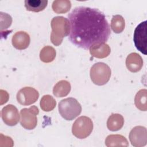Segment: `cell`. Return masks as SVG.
Masks as SVG:
<instances>
[{
  "label": "cell",
  "instance_id": "2e32d148",
  "mask_svg": "<svg viewBox=\"0 0 147 147\" xmlns=\"http://www.w3.org/2000/svg\"><path fill=\"white\" fill-rule=\"evenodd\" d=\"M71 84L69 82L62 80L58 82L53 88V94L56 97H64L67 96L71 91Z\"/></svg>",
  "mask_w": 147,
  "mask_h": 147
},
{
  "label": "cell",
  "instance_id": "7402d4cb",
  "mask_svg": "<svg viewBox=\"0 0 147 147\" xmlns=\"http://www.w3.org/2000/svg\"><path fill=\"white\" fill-rule=\"evenodd\" d=\"M125 22L123 17L121 15L113 16L111 20V28L115 33H121L125 28Z\"/></svg>",
  "mask_w": 147,
  "mask_h": 147
},
{
  "label": "cell",
  "instance_id": "7c38bea8",
  "mask_svg": "<svg viewBox=\"0 0 147 147\" xmlns=\"http://www.w3.org/2000/svg\"><path fill=\"white\" fill-rule=\"evenodd\" d=\"M127 68L131 72H137L141 70L143 65V60L141 56L136 53H131L126 59Z\"/></svg>",
  "mask_w": 147,
  "mask_h": 147
},
{
  "label": "cell",
  "instance_id": "9c48e42d",
  "mask_svg": "<svg viewBox=\"0 0 147 147\" xmlns=\"http://www.w3.org/2000/svg\"><path fill=\"white\" fill-rule=\"evenodd\" d=\"M129 140L135 147H142L147 143V131L146 127L137 126L133 127L129 133Z\"/></svg>",
  "mask_w": 147,
  "mask_h": 147
},
{
  "label": "cell",
  "instance_id": "ba28073f",
  "mask_svg": "<svg viewBox=\"0 0 147 147\" xmlns=\"http://www.w3.org/2000/svg\"><path fill=\"white\" fill-rule=\"evenodd\" d=\"M16 97L20 104L27 106L32 105L37 101L39 97V93L33 87H25L18 91Z\"/></svg>",
  "mask_w": 147,
  "mask_h": 147
},
{
  "label": "cell",
  "instance_id": "d6986e66",
  "mask_svg": "<svg viewBox=\"0 0 147 147\" xmlns=\"http://www.w3.org/2000/svg\"><path fill=\"white\" fill-rule=\"evenodd\" d=\"M52 7L56 13H65L70 10L71 3L68 0H56L53 2Z\"/></svg>",
  "mask_w": 147,
  "mask_h": 147
},
{
  "label": "cell",
  "instance_id": "e0dca14e",
  "mask_svg": "<svg viewBox=\"0 0 147 147\" xmlns=\"http://www.w3.org/2000/svg\"><path fill=\"white\" fill-rule=\"evenodd\" d=\"M25 7L30 11L39 12L42 11L47 6V0H25Z\"/></svg>",
  "mask_w": 147,
  "mask_h": 147
},
{
  "label": "cell",
  "instance_id": "4fadbf2b",
  "mask_svg": "<svg viewBox=\"0 0 147 147\" xmlns=\"http://www.w3.org/2000/svg\"><path fill=\"white\" fill-rule=\"evenodd\" d=\"M110 48L105 42L95 45L90 48V54L95 57L102 59L107 57L110 53Z\"/></svg>",
  "mask_w": 147,
  "mask_h": 147
},
{
  "label": "cell",
  "instance_id": "277c9868",
  "mask_svg": "<svg viewBox=\"0 0 147 147\" xmlns=\"http://www.w3.org/2000/svg\"><path fill=\"white\" fill-rule=\"evenodd\" d=\"M111 69L106 64L98 62L94 64L90 69V78L92 82L96 85L106 84L111 76Z\"/></svg>",
  "mask_w": 147,
  "mask_h": 147
},
{
  "label": "cell",
  "instance_id": "3957f363",
  "mask_svg": "<svg viewBox=\"0 0 147 147\" xmlns=\"http://www.w3.org/2000/svg\"><path fill=\"white\" fill-rule=\"evenodd\" d=\"M59 111L63 118L71 121L80 115L82 112V106L76 99L67 98L59 102Z\"/></svg>",
  "mask_w": 147,
  "mask_h": 147
},
{
  "label": "cell",
  "instance_id": "ac0fdd59",
  "mask_svg": "<svg viewBox=\"0 0 147 147\" xmlns=\"http://www.w3.org/2000/svg\"><path fill=\"white\" fill-rule=\"evenodd\" d=\"M146 89H141L136 94L134 98V103L136 107L141 111H146L147 102H146Z\"/></svg>",
  "mask_w": 147,
  "mask_h": 147
},
{
  "label": "cell",
  "instance_id": "52a82bcc",
  "mask_svg": "<svg viewBox=\"0 0 147 147\" xmlns=\"http://www.w3.org/2000/svg\"><path fill=\"white\" fill-rule=\"evenodd\" d=\"M146 21L141 22L134 30L133 41L136 48L146 55Z\"/></svg>",
  "mask_w": 147,
  "mask_h": 147
},
{
  "label": "cell",
  "instance_id": "ffe728a7",
  "mask_svg": "<svg viewBox=\"0 0 147 147\" xmlns=\"http://www.w3.org/2000/svg\"><path fill=\"white\" fill-rule=\"evenodd\" d=\"M56 51L51 46H45L42 48L40 53V58L44 63L52 62L56 57Z\"/></svg>",
  "mask_w": 147,
  "mask_h": 147
},
{
  "label": "cell",
  "instance_id": "5bb4252c",
  "mask_svg": "<svg viewBox=\"0 0 147 147\" xmlns=\"http://www.w3.org/2000/svg\"><path fill=\"white\" fill-rule=\"evenodd\" d=\"M105 145L107 147L129 146L127 139L120 134H111L108 136L105 140Z\"/></svg>",
  "mask_w": 147,
  "mask_h": 147
},
{
  "label": "cell",
  "instance_id": "8fae6325",
  "mask_svg": "<svg viewBox=\"0 0 147 147\" xmlns=\"http://www.w3.org/2000/svg\"><path fill=\"white\" fill-rule=\"evenodd\" d=\"M29 35L25 32L19 31L16 32L12 37L11 42L13 47L19 50L27 48L30 44Z\"/></svg>",
  "mask_w": 147,
  "mask_h": 147
},
{
  "label": "cell",
  "instance_id": "9a60e30c",
  "mask_svg": "<svg viewBox=\"0 0 147 147\" xmlns=\"http://www.w3.org/2000/svg\"><path fill=\"white\" fill-rule=\"evenodd\" d=\"M124 119L119 114H112L107 121V127L110 131H115L120 130L123 126Z\"/></svg>",
  "mask_w": 147,
  "mask_h": 147
},
{
  "label": "cell",
  "instance_id": "44dd1931",
  "mask_svg": "<svg viewBox=\"0 0 147 147\" xmlns=\"http://www.w3.org/2000/svg\"><path fill=\"white\" fill-rule=\"evenodd\" d=\"M41 109L46 112L53 110L56 105V100L50 95H44L40 100Z\"/></svg>",
  "mask_w": 147,
  "mask_h": 147
},
{
  "label": "cell",
  "instance_id": "7a4b0ae2",
  "mask_svg": "<svg viewBox=\"0 0 147 147\" xmlns=\"http://www.w3.org/2000/svg\"><path fill=\"white\" fill-rule=\"evenodd\" d=\"M51 25L52 32L51 41L56 45H60L64 37L69 35L70 32V24L69 20L62 16H57L52 18Z\"/></svg>",
  "mask_w": 147,
  "mask_h": 147
},
{
  "label": "cell",
  "instance_id": "8992f818",
  "mask_svg": "<svg viewBox=\"0 0 147 147\" xmlns=\"http://www.w3.org/2000/svg\"><path fill=\"white\" fill-rule=\"evenodd\" d=\"M38 113V109L36 106H32L28 109H22L20 111V123L21 126L28 130L34 129L37 126V115Z\"/></svg>",
  "mask_w": 147,
  "mask_h": 147
},
{
  "label": "cell",
  "instance_id": "5b68a950",
  "mask_svg": "<svg viewBox=\"0 0 147 147\" xmlns=\"http://www.w3.org/2000/svg\"><path fill=\"white\" fill-rule=\"evenodd\" d=\"M93 129V122L88 117L81 116L75 120L72 127V133L74 136L83 139L90 135Z\"/></svg>",
  "mask_w": 147,
  "mask_h": 147
},
{
  "label": "cell",
  "instance_id": "6da1fadb",
  "mask_svg": "<svg viewBox=\"0 0 147 147\" xmlns=\"http://www.w3.org/2000/svg\"><path fill=\"white\" fill-rule=\"evenodd\" d=\"M70 24L68 38L75 46L88 49L105 42L110 29L105 14L95 8L79 6L68 15Z\"/></svg>",
  "mask_w": 147,
  "mask_h": 147
},
{
  "label": "cell",
  "instance_id": "30bf717a",
  "mask_svg": "<svg viewBox=\"0 0 147 147\" xmlns=\"http://www.w3.org/2000/svg\"><path fill=\"white\" fill-rule=\"evenodd\" d=\"M1 117L6 125L11 126L16 125L20 119L18 111L13 105H7L2 109Z\"/></svg>",
  "mask_w": 147,
  "mask_h": 147
}]
</instances>
